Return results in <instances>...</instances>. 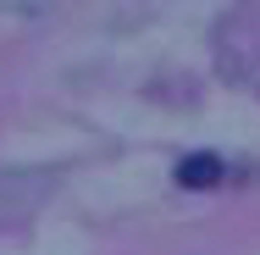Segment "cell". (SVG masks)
Segmentation results:
<instances>
[{
    "mask_svg": "<svg viewBox=\"0 0 260 255\" xmlns=\"http://www.w3.org/2000/svg\"><path fill=\"white\" fill-rule=\"evenodd\" d=\"M221 172H227V166H221V155H188V161H183V166H177V183H183V189H210V183H221Z\"/></svg>",
    "mask_w": 260,
    "mask_h": 255,
    "instance_id": "obj_1",
    "label": "cell"
}]
</instances>
